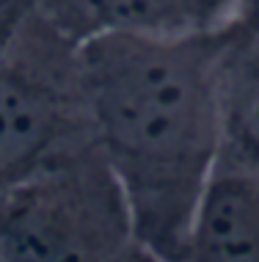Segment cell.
<instances>
[{
    "label": "cell",
    "instance_id": "obj_3",
    "mask_svg": "<svg viewBox=\"0 0 259 262\" xmlns=\"http://www.w3.org/2000/svg\"><path fill=\"white\" fill-rule=\"evenodd\" d=\"M0 262H152L100 146L0 188Z\"/></svg>",
    "mask_w": 259,
    "mask_h": 262
},
{
    "label": "cell",
    "instance_id": "obj_7",
    "mask_svg": "<svg viewBox=\"0 0 259 262\" xmlns=\"http://www.w3.org/2000/svg\"><path fill=\"white\" fill-rule=\"evenodd\" d=\"M39 0H0V47L11 39L17 25L28 17V11Z\"/></svg>",
    "mask_w": 259,
    "mask_h": 262
},
{
    "label": "cell",
    "instance_id": "obj_2",
    "mask_svg": "<svg viewBox=\"0 0 259 262\" xmlns=\"http://www.w3.org/2000/svg\"><path fill=\"white\" fill-rule=\"evenodd\" d=\"M83 0H39L0 47V188L94 146Z\"/></svg>",
    "mask_w": 259,
    "mask_h": 262
},
{
    "label": "cell",
    "instance_id": "obj_5",
    "mask_svg": "<svg viewBox=\"0 0 259 262\" xmlns=\"http://www.w3.org/2000/svg\"><path fill=\"white\" fill-rule=\"evenodd\" d=\"M221 155L259 166V36L234 23L221 58Z\"/></svg>",
    "mask_w": 259,
    "mask_h": 262
},
{
    "label": "cell",
    "instance_id": "obj_4",
    "mask_svg": "<svg viewBox=\"0 0 259 262\" xmlns=\"http://www.w3.org/2000/svg\"><path fill=\"white\" fill-rule=\"evenodd\" d=\"M182 262H259V166L218 158L196 207Z\"/></svg>",
    "mask_w": 259,
    "mask_h": 262
},
{
    "label": "cell",
    "instance_id": "obj_1",
    "mask_svg": "<svg viewBox=\"0 0 259 262\" xmlns=\"http://www.w3.org/2000/svg\"><path fill=\"white\" fill-rule=\"evenodd\" d=\"M232 31L234 23L185 36L100 28L83 41L94 141L152 262H182L221 158L218 75Z\"/></svg>",
    "mask_w": 259,
    "mask_h": 262
},
{
    "label": "cell",
    "instance_id": "obj_6",
    "mask_svg": "<svg viewBox=\"0 0 259 262\" xmlns=\"http://www.w3.org/2000/svg\"><path fill=\"white\" fill-rule=\"evenodd\" d=\"M97 28L155 36L207 33L234 23V0H83Z\"/></svg>",
    "mask_w": 259,
    "mask_h": 262
},
{
    "label": "cell",
    "instance_id": "obj_8",
    "mask_svg": "<svg viewBox=\"0 0 259 262\" xmlns=\"http://www.w3.org/2000/svg\"><path fill=\"white\" fill-rule=\"evenodd\" d=\"M234 23L259 36V0H234Z\"/></svg>",
    "mask_w": 259,
    "mask_h": 262
}]
</instances>
